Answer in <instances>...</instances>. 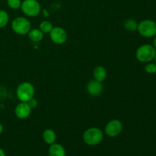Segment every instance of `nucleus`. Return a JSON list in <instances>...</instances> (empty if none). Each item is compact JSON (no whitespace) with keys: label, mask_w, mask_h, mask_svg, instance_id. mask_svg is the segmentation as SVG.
I'll return each instance as SVG.
<instances>
[{"label":"nucleus","mask_w":156,"mask_h":156,"mask_svg":"<svg viewBox=\"0 0 156 156\" xmlns=\"http://www.w3.org/2000/svg\"><path fill=\"white\" fill-rule=\"evenodd\" d=\"M21 9L27 16L36 17L41 12V7L37 0H24L21 2Z\"/></svg>","instance_id":"6"},{"label":"nucleus","mask_w":156,"mask_h":156,"mask_svg":"<svg viewBox=\"0 0 156 156\" xmlns=\"http://www.w3.org/2000/svg\"><path fill=\"white\" fill-rule=\"evenodd\" d=\"M30 22L24 17H18L12 22V29L19 35H25L30 30Z\"/></svg>","instance_id":"5"},{"label":"nucleus","mask_w":156,"mask_h":156,"mask_svg":"<svg viewBox=\"0 0 156 156\" xmlns=\"http://www.w3.org/2000/svg\"><path fill=\"white\" fill-rule=\"evenodd\" d=\"M0 156H5V151L2 149H1V148H0Z\"/></svg>","instance_id":"21"},{"label":"nucleus","mask_w":156,"mask_h":156,"mask_svg":"<svg viewBox=\"0 0 156 156\" xmlns=\"http://www.w3.org/2000/svg\"><path fill=\"white\" fill-rule=\"evenodd\" d=\"M21 0H7V4L12 9H18L21 8Z\"/></svg>","instance_id":"18"},{"label":"nucleus","mask_w":156,"mask_h":156,"mask_svg":"<svg viewBox=\"0 0 156 156\" xmlns=\"http://www.w3.org/2000/svg\"><path fill=\"white\" fill-rule=\"evenodd\" d=\"M2 131H3V126L2 125V123H0V135L2 134Z\"/></svg>","instance_id":"23"},{"label":"nucleus","mask_w":156,"mask_h":156,"mask_svg":"<svg viewBox=\"0 0 156 156\" xmlns=\"http://www.w3.org/2000/svg\"><path fill=\"white\" fill-rule=\"evenodd\" d=\"M156 55V50L153 45L143 44L140 46L136 52L137 60L141 62H149L152 61Z\"/></svg>","instance_id":"2"},{"label":"nucleus","mask_w":156,"mask_h":156,"mask_svg":"<svg viewBox=\"0 0 156 156\" xmlns=\"http://www.w3.org/2000/svg\"><path fill=\"white\" fill-rule=\"evenodd\" d=\"M137 30L144 37H153L156 35V22L153 20H143L137 25Z\"/></svg>","instance_id":"4"},{"label":"nucleus","mask_w":156,"mask_h":156,"mask_svg":"<svg viewBox=\"0 0 156 156\" xmlns=\"http://www.w3.org/2000/svg\"><path fill=\"white\" fill-rule=\"evenodd\" d=\"M49 156H66V149L62 145L53 143L50 145L48 150Z\"/></svg>","instance_id":"11"},{"label":"nucleus","mask_w":156,"mask_h":156,"mask_svg":"<svg viewBox=\"0 0 156 156\" xmlns=\"http://www.w3.org/2000/svg\"><path fill=\"white\" fill-rule=\"evenodd\" d=\"M35 89L31 83L27 82H21L16 89V95L21 102H28L34 96Z\"/></svg>","instance_id":"1"},{"label":"nucleus","mask_w":156,"mask_h":156,"mask_svg":"<svg viewBox=\"0 0 156 156\" xmlns=\"http://www.w3.org/2000/svg\"><path fill=\"white\" fill-rule=\"evenodd\" d=\"M94 78L95 80L102 82L107 78V71L103 66H98L94 70Z\"/></svg>","instance_id":"14"},{"label":"nucleus","mask_w":156,"mask_h":156,"mask_svg":"<svg viewBox=\"0 0 156 156\" xmlns=\"http://www.w3.org/2000/svg\"><path fill=\"white\" fill-rule=\"evenodd\" d=\"M27 103H28V105H30V107L31 108V109L32 108H36L37 105V101L36 99H34V98L32 99H30V100Z\"/></svg>","instance_id":"20"},{"label":"nucleus","mask_w":156,"mask_h":156,"mask_svg":"<svg viewBox=\"0 0 156 156\" xmlns=\"http://www.w3.org/2000/svg\"><path fill=\"white\" fill-rule=\"evenodd\" d=\"M43 140L45 143L48 145H52L55 143L56 140V135L54 131L51 129H47L43 133Z\"/></svg>","instance_id":"12"},{"label":"nucleus","mask_w":156,"mask_h":156,"mask_svg":"<svg viewBox=\"0 0 156 156\" xmlns=\"http://www.w3.org/2000/svg\"><path fill=\"white\" fill-rule=\"evenodd\" d=\"M123 130V124L118 120H112L108 122L105 128V133L110 137H115L120 135Z\"/></svg>","instance_id":"7"},{"label":"nucleus","mask_w":156,"mask_h":156,"mask_svg":"<svg viewBox=\"0 0 156 156\" xmlns=\"http://www.w3.org/2000/svg\"><path fill=\"white\" fill-rule=\"evenodd\" d=\"M153 47H155V49L156 50V35L154 37V41H153Z\"/></svg>","instance_id":"22"},{"label":"nucleus","mask_w":156,"mask_h":156,"mask_svg":"<svg viewBox=\"0 0 156 156\" xmlns=\"http://www.w3.org/2000/svg\"><path fill=\"white\" fill-rule=\"evenodd\" d=\"M9 21V16L7 12L5 10H0V28H3L8 24Z\"/></svg>","instance_id":"16"},{"label":"nucleus","mask_w":156,"mask_h":156,"mask_svg":"<svg viewBox=\"0 0 156 156\" xmlns=\"http://www.w3.org/2000/svg\"><path fill=\"white\" fill-rule=\"evenodd\" d=\"M103 91V85L101 82L97 80L90 81L87 85V91L91 96L100 95Z\"/></svg>","instance_id":"10"},{"label":"nucleus","mask_w":156,"mask_h":156,"mask_svg":"<svg viewBox=\"0 0 156 156\" xmlns=\"http://www.w3.org/2000/svg\"><path fill=\"white\" fill-rule=\"evenodd\" d=\"M53 26L50 21H44L40 24V30L43 32L44 34H47L51 31L53 29Z\"/></svg>","instance_id":"15"},{"label":"nucleus","mask_w":156,"mask_h":156,"mask_svg":"<svg viewBox=\"0 0 156 156\" xmlns=\"http://www.w3.org/2000/svg\"><path fill=\"white\" fill-rule=\"evenodd\" d=\"M27 36L33 42H40L44 38V33L40 29H30L27 34Z\"/></svg>","instance_id":"13"},{"label":"nucleus","mask_w":156,"mask_h":156,"mask_svg":"<svg viewBox=\"0 0 156 156\" xmlns=\"http://www.w3.org/2000/svg\"><path fill=\"white\" fill-rule=\"evenodd\" d=\"M50 37L51 41L56 44H62L66 41L67 33L65 29L61 27H53L50 32Z\"/></svg>","instance_id":"8"},{"label":"nucleus","mask_w":156,"mask_h":156,"mask_svg":"<svg viewBox=\"0 0 156 156\" xmlns=\"http://www.w3.org/2000/svg\"><path fill=\"white\" fill-rule=\"evenodd\" d=\"M145 71L149 74L156 73V64L155 62H147V64L145 66Z\"/></svg>","instance_id":"19"},{"label":"nucleus","mask_w":156,"mask_h":156,"mask_svg":"<svg viewBox=\"0 0 156 156\" xmlns=\"http://www.w3.org/2000/svg\"><path fill=\"white\" fill-rule=\"evenodd\" d=\"M103 139V132L97 127L89 128L83 134V141L88 146H97L101 143Z\"/></svg>","instance_id":"3"},{"label":"nucleus","mask_w":156,"mask_h":156,"mask_svg":"<svg viewBox=\"0 0 156 156\" xmlns=\"http://www.w3.org/2000/svg\"><path fill=\"white\" fill-rule=\"evenodd\" d=\"M137 25H138V24L133 19L127 20L124 24L125 28L129 31H134V30H137Z\"/></svg>","instance_id":"17"},{"label":"nucleus","mask_w":156,"mask_h":156,"mask_svg":"<svg viewBox=\"0 0 156 156\" xmlns=\"http://www.w3.org/2000/svg\"><path fill=\"white\" fill-rule=\"evenodd\" d=\"M153 60H154V62H155V63L156 64V55H155V58H154Z\"/></svg>","instance_id":"24"},{"label":"nucleus","mask_w":156,"mask_h":156,"mask_svg":"<svg viewBox=\"0 0 156 156\" xmlns=\"http://www.w3.org/2000/svg\"><path fill=\"white\" fill-rule=\"evenodd\" d=\"M30 113H31V108L27 102H21L15 107V116L21 120L27 118L30 115Z\"/></svg>","instance_id":"9"}]
</instances>
